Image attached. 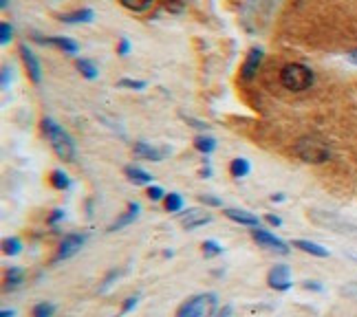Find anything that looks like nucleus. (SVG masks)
<instances>
[{
	"instance_id": "f257e3e1",
	"label": "nucleus",
	"mask_w": 357,
	"mask_h": 317,
	"mask_svg": "<svg viewBox=\"0 0 357 317\" xmlns=\"http://www.w3.org/2000/svg\"><path fill=\"white\" fill-rule=\"evenodd\" d=\"M42 133L47 135L53 152H56L60 159H64V161L75 159V146H73L71 137L64 133V128H60L53 119H42Z\"/></svg>"
},
{
	"instance_id": "f03ea898",
	"label": "nucleus",
	"mask_w": 357,
	"mask_h": 317,
	"mask_svg": "<svg viewBox=\"0 0 357 317\" xmlns=\"http://www.w3.org/2000/svg\"><path fill=\"white\" fill-rule=\"evenodd\" d=\"M280 82H283L285 89L294 91V93H300V91H307L311 89L313 84V71L305 64H287V67L280 71Z\"/></svg>"
},
{
	"instance_id": "7ed1b4c3",
	"label": "nucleus",
	"mask_w": 357,
	"mask_h": 317,
	"mask_svg": "<svg viewBox=\"0 0 357 317\" xmlns=\"http://www.w3.org/2000/svg\"><path fill=\"white\" fill-rule=\"evenodd\" d=\"M216 293H199L192 295L188 302L179 306L175 317H212L216 311Z\"/></svg>"
},
{
	"instance_id": "20e7f679",
	"label": "nucleus",
	"mask_w": 357,
	"mask_h": 317,
	"mask_svg": "<svg viewBox=\"0 0 357 317\" xmlns=\"http://www.w3.org/2000/svg\"><path fill=\"white\" fill-rule=\"evenodd\" d=\"M294 152L305 161V163H324L329 161L331 157V150L324 141L316 139V137H302L296 141Z\"/></svg>"
},
{
	"instance_id": "39448f33",
	"label": "nucleus",
	"mask_w": 357,
	"mask_h": 317,
	"mask_svg": "<svg viewBox=\"0 0 357 317\" xmlns=\"http://www.w3.org/2000/svg\"><path fill=\"white\" fill-rule=\"evenodd\" d=\"M252 238L256 240L258 245L269 249V251H276V254H283V256L289 254V245L285 243V240L274 236V234H269V232H265V229H252Z\"/></svg>"
},
{
	"instance_id": "423d86ee",
	"label": "nucleus",
	"mask_w": 357,
	"mask_h": 317,
	"mask_svg": "<svg viewBox=\"0 0 357 317\" xmlns=\"http://www.w3.org/2000/svg\"><path fill=\"white\" fill-rule=\"evenodd\" d=\"M84 243H86V236H82V234H69V236H64V240L60 243L58 254H56V258H53V262L69 260L71 256H75L84 247Z\"/></svg>"
},
{
	"instance_id": "0eeeda50",
	"label": "nucleus",
	"mask_w": 357,
	"mask_h": 317,
	"mask_svg": "<svg viewBox=\"0 0 357 317\" xmlns=\"http://www.w3.org/2000/svg\"><path fill=\"white\" fill-rule=\"evenodd\" d=\"M267 284L276 291H289L291 289V269L287 265H276L267 276Z\"/></svg>"
},
{
	"instance_id": "6e6552de",
	"label": "nucleus",
	"mask_w": 357,
	"mask_h": 317,
	"mask_svg": "<svg viewBox=\"0 0 357 317\" xmlns=\"http://www.w3.org/2000/svg\"><path fill=\"white\" fill-rule=\"evenodd\" d=\"M263 58H265V53L263 49H252L250 53H247V58H245V64H243V69H241V78L245 82H250L256 78V73L258 69H261V64H263Z\"/></svg>"
},
{
	"instance_id": "1a4fd4ad",
	"label": "nucleus",
	"mask_w": 357,
	"mask_h": 317,
	"mask_svg": "<svg viewBox=\"0 0 357 317\" xmlns=\"http://www.w3.org/2000/svg\"><path fill=\"white\" fill-rule=\"evenodd\" d=\"M18 51H20V58H23V64H25V69L29 73V78L34 80L36 84H40L42 82V67H40L38 58L34 56V51H31L27 45H20Z\"/></svg>"
},
{
	"instance_id": "9d476101",
	"label": "nucleus",
	"mask_w": 357,
	"mask_h": 317,
	"mask_svg": "<svg viewBox=\"0 0 357 317\" xmlns=\"http://www.w3.org/2000/svg\"><path fill=\"white\" fill-rule=\"evenodd\" d=\"M135 157L137 159H146V161H164V157L168 155L166 148H155V146H148L146 141H137L135 148Z\"/></svg>"
},
{
	"instance_id": "9b49d317",
	"label": "nucleus",
	"mask_w": 357,
	"mask_h": 317,
	"mask_svg": "<svg viewBox=\"0 0 357 317\" xmlns=\"http://www.w3.org/2000/svg\"><path fill=\"white\" fill-rule=\"evenodd\" d=\"M181 223H183V227L186 229H199V227H203V225H208V223H212V214L208 212V210H188V214L181 218Z\"/></svg>"
},
{
	"instance_id": "f8f14e48",
	"label": "nucleus",
	"mask_w": 357,
	"mask_h": 317,
	"mask_svg": "<svg viewBox=\"0 0 357 317\" xmlns=\"http://www.w3.org/2000/svg\"><path fill=\"white\" fill-rule=\"evenodd\" d=\"M223 214L230 218V221L243 225V227H254V229L261 227V218L250 214V212H245V210H225Z\"/></svg>"
},
{
	"instance_id": "ddd939ff",
	"label": "nucleus",
	"mask_w": 357,
	"mask_h": 317,
	"mask_svg": "<svg viewBox=\"0 0 357 317\" xmlns=\"http://www.w3.org/2000/svg\"><path fill=\"white\" fill-rule=\"evenodd\" d=\"M40 45H49V47H56L64 53H69V56H75L78 53V42H73L69 38H36Z\"/></svg>"
},
{
	"instance_id": "4468645a",
	"label": "nucleus",
	"mask_w": 357,
	"mask_h": 317,
	"mask_svg": "<svg viewBox=\"0 0 357 317\" xmlns=\"http://www.w3.org/2000/svg\"><path fill=\"white\" fill-rule=\"evenodd\" d=\"M294 247L300 249V251H305V254L316 256V258H329V249L327 247H322L318 243H311V240H305V238L294 240Z\"/></svg>"
},
{
	"instance_id": "2eb2a0df",
	"label": "nucleus",
	"mask_w": 357,
	"mask_h": 317,
	"mask_svg": "<svg viewBox=\"0 0 357 317\" xmlns=\"http://www.w3.org/2000/svg\"><path fill=\"white\" fill-rule=\"evenodd\" d=\"M139 210H142V207H139V203H128L126 214L119 216L117 221L111 227H108V229H111V232H117V229H124V227H128L131 223H135V218L139 216Z\"/></svg>"
},
{
	"instance_id": "dca6fc26",
	"label": "nucleus",
	"mask_w": 357,
	"mask_h": 317,
	"mask_svg": "<svg viewBox=\"0 0 357 317\" xmlns=\"http://www.w3.org/2000/svg\"><path fill=\"white\" fill-rule=\"evenodd\" d=\"M124 174L128 177V181L135 183V185H153V174L142 170V168H137V166H128L124 168Z\"/></svg>"
},
{
	"instance_id": "f3484780",
	"label": "nucleus",
	"mask_w": 357,
	"mask_h": 317,
	"mask_svg": "<svg viewBox=\"0 0 357 317\" xmlns=\"http://www.w3.org/2000/svg\"><path fill=\"white\" fill-rule=\"evenodd\" d=\"M62 23H67V25H78V23H93L95 20V12L93 9H78V12H73V14H64L60 16Z\"/></svg>"
},
{
	"instance_id": "a211bd4d",
	"label": "nucleus",
	"mask_w": 357,
	"mask_h": 317,
	"mask_svg": "<svg viewBox=\"0 0 357 317\" xmlns=\"http://www.w3.org/2000/svg\"><path fill=\"white\" fill-rule=\"evenodd\" d=\"M250 170H252L250 161L243 159V157H238V159H234V161L230 163V174H232L234 179H243V177H247V174H250Z\"/></svg>"
},
{
	"instance_id": "6ab92c4d",
	"label": "nucleus",
	"mask_w": 357,
	"mask_h": 317,
	"mask_svg": "<svg viewBox=\"0 0 357 317\" xmlns=\"http://www.w3.org/2000/svg\"><path fill=\"white\" fill-rule=\"evenodd\" d=\"M23 282H25V269L12 267V269L7 271V276H5V287L7 289H18Z\"/></svg>"
},
{
	"instance_id": "aec40b11",
	"label": "nucleus",
	"mask_w": 357,
	"mask_h": 317,
	"mask_svg": "<svg viewBox=\"0 0 357 317\" xmlns=\"http://www.w3.org/2000/svg\"><path fill=\"white\" fill-rule=\"evenodd\" d=\"M128 12H133V14H144L148 12V9H153L155 5V0H119Z\"/></svg>"
},
{
	"instance_id": "412c9836",
	"label": "nucleus",
	"mask_w": 357,
	"mask_h": 317,
	"mask_svg": "<svg viewBox=\"0 0 357 317\" xmlns=\"http://www.w3.org/2000/svg\"><path fill=\"white\" fill-rule=\"evenodd\" d=\"M194 148H197L201 155H212V152L216 150V139L210 135H199L197 139H194Z\"/></svg>"
},
{
	"instance_id": "4be33fe9",
	"label": "nucleus",
	"mask_w": 357,
	"mask_h": 317,
	"mask_svg": "<svg viewBox=\"0 0 357 317\" xmlns=\"http://www.w3.org/2000/svg\"><path fill=\"white\" fill-rule=\"evenodd\" d=\"M51 185L56 190H69L71 188V179H69V174L67 172H62V170H53L51 172Z\"/></svg>"
},
{
	"instance_id": "5701e85b",
	"label": "nucleus",
	"mask_w": 357,
	"mask_h": 317,
	"mask_svg": "<svg viewBox=\"0 0 357 317\" xmlns=\"http://www.w3.org/2000/svg\"><path fill=\"white\" fill-rule=\"evenodd\" d=\"M3 251L7 256H18L20 251H23V240L16 238V236L14 238H5L3 240Z\"/></svg>"
},
{
	"instance_id": "b1692460",
	"label": "nucleus",
	"mask_w": 357,
	"mask_h": 317,
	"mask_svg": "<svg viewBox=\"0 0 357 317\" xmlns=\"http://www.w3.org/2000/svg\"><path fill=\"white\" fill-rule=\"evenodd\" d=\"M166 210L172 212V214L181 212V210H183V196L177 194V192H170V194L166 196Z\"/></svg>"
},
{
	"instance_id": "393cba45",
	"label": "nucleus",
	"mask_w": 357,
	"mask_h": 317,
	"mask_svg": "<svg viewBox=\"0 0 357 317\" xmlns=\"http://www.w3.org/2000/svg\"><path fill=\"white\" fill-rule=\"evenodd\" d=\"M78 71L84 75L86 80H95L97 78V69L91 60H78Z\"/></svg>"
},
{
	"instance_id": "a878e982",
	"label": "nucleus",
	"mask_w": 357,
	"mask_h": 317,
	"mask_svg": "<svg viewBox=\"0 0 357 317\" xmlns=\"http://www.w3.org/2000/svg\"><path fill=\"white\" fill-rule=\"evenodd\" d=\"M53 313H56V306L49 304V302H40L34 306V313H31V317H53Z\"/></svg>"
},
{
	"instance_id": "bb28decb",
	"label": "nucleus",
	"mask_w": 357,
	"mask_h": 317,
	"mask_svg": "<svg viewBox=\"0 0 357 317\" xmlns=\"http://www.w3.org/2000/svg\"><path fill=\"white\" fill-rule=\"evenodd\" d=\"M223 254V247L216 243V240H205L203 243V256L205 258H214V256H221Z\"/></svg>"
},
{
	"instance_id": "cd10ccee",
	"label": "nucleus",
	"mask_w": 357,
	"mask_h": 317,
	"mask_svg": "<svg viewBox=\"0 0 357 317\" xmlns=\"http://www.w3.org/2000/svg\"><path fill=\"white\" fill-rule=\"evenodd\" d=\"M119 89H131V91H144L146 89V82L144 80H119L117 82Z\"/></svg>"
},
{
	"instance_id": "c85d7f7f",
	"label": "nucleus",
	"mask_w": 357,
	"mask_h": 317,
	"mask_svg": "<svg viewBox=\"0 0 357 317\" xmlns=\"http://www.w3.org/2000/svg\"><path fill=\"white\" fill-rule=\"evenodd\" d=\"M146 194H148V199H150V201H161V199H164V196H168V194L164 192V188H159V185H150Z\"/></svg>"
},
{
	"instance_id": "c756f323",
	"label": "nucleus",
	"mask_w": 357,
	"mask_h": 317,
	"mask_svg": "<svg viewBox=\"0 0 357 317\" xmlns=\"http://www.w3.org/2000/svg\"><path fill=\"white\" fill-rule=\"evenodd\" d=\"M12 36H14L12 25H9V23H3V25H0V42H3V45H7V42L12 40Z\"/></svg>"
},
{
	"instance_id": "7c9ffc66",
	"label": "nucleus",
	"mask_w": 357,
	"mask_h": 317,
	"mask_svg": "<svg viewBox=\"0 0 357 317\" xmlns=\"http://www.w3.org/2000/svg\"><path fill=\"white\" fill-rule=\"evenodd\" d=\"M137 302H139V295H131V298H126V302H124V306H122V313H119V317H124L126 313H131L135 306H137Z\"/></svg>"
},
{
	"instance_id": "2f4dec72",
	"label": "nucleus",
	"mask_w": 357,
	"mask_h": 317,
	"mask_svg": "<svg viewBox=\"0 0 357 317\" xmlns=\"http://www.w3.org/2000/svg\"><path fill=\"white\" fill-rule=\"evenodd\" d=\"M117 53H119V56H122V58H126L128 53H131V42H128V38H122V40H119Z\"/></svg>"
},
{
	"instance_id": "473e14b6",
	"label": "nucleus",
	"mask_w": 357,
	"mask_h": 317,
	"mask_svg": "<svg viewBox=\"0 0 357 317\" xmlns=\"http://www.w3.org/2000/svg\"><path fill=\"white\" fill-rule=\"evenodd\" d=\"M199 199H201V203H205V205H212V207H221V199H216V196H210V194H201Z\"/></svg>"
},
{
	"instance_id": "72a5a7b5",
	"label": "nucleus",
	"mask_w": 357,
	"mask_h": 317,
	"mask_svg": "<svg viewBox=\"0 0 357 317\" xmlns=\"http://www.w3.org/2000/svg\"><path fill=\"white\" fill-rule=\"evenodd\" d=\"M265 221H267L269 225H272V227H280V225H283V218L276 216V214H267V216H265Z\"/></svg>"
},
{
	"instance_id": "f704fd0d",
	"label": "nucleus",
	"mask_w": 357,
	"mask_h": 317,
	"mask_svg": "<svg viewBox=\"0 0 357 317\" xmlns=\"http://www.w3.org/2000/svg\"><path fill=\"white\" fill-rule=\"evenodd\" d=\"M119 276V271H111V273H108V276H106V280H104V287L100 289V291H106L108 287H111V284H113V280Z\"/></svg>"
},
{
	"instance_id": "c9c22d12",
	"label": "nucleus",
	"mask_w": 357,
	"mask_h": 317,
	"mask_svg": "<svg viewBox=\"0 0 357 317\" xmlns=\"http://www.w3.org/2000/svg\"><path fill=\"white\" fill-rule=\"evenodd\" d=\"M9 78H12V69L3 67V89H9Z\"/></svg>"
},
{
	"instance_id": "e433bc0d",
	"label": "nucleus",
	"mask_w": 357,
	"mask_h": 317,
	"mask_svg": "<svg viewBox=\"0 0 357 317\" xmlns=\"http://www.w3.org/2000/svg\"><path fill=\"white\" fill-rule=\"evenodd\" d=\"M62 218H64V212H62V210H53V214H51V218H49V223L56 225L58 221H62Z\"/></svg>"
},
{
	"instance_id": "4c0bfd02",
	"label": "nucleus",
	"mask_w": 357,
	"mask_h": 317,
	"mask_svg": "<svg viewBox=\"0 0 357 317\" xmlns=\"http://www.w3.org/2000/svg\"><path fill=\"white\" fill-rule=\"evenodd\" d=\"M214 317H234V311H232V306H223V309L216 313Z\"/></svg>"
},
{
	"instance_id": "58836bf2",
	"label": "nucleus",
	"mask_w": 357,
	"mask_h": 317,
	"mask_svg": "<svg viewBox=\"0 0 357 317\" xmlns=\"http://www.w3.org/2000/svg\"><path fill=\"white\" fill-rule=\"evenodd\" d=\"M305 289H309V291H322V284L313 282V280H307L305 282Z\"/></svg>"
},
{
	"instance_id": "ea45409f",
	"label": "nucleus",
	"mask_w": 357,
	"mask_h": 317,
	"mask_svg": "<svg viewBox=\"0 0 357 317\" xmlns=\"http://www.w3.org/2000/svg\"><path fill=\"white\" fill-rule=\"evenodd\" d=\"M16 313L14 311H9V309H3V313H0V317H14Z\"/></svg>"
},
{
	"instance_id": "a19ab883",
	"label": "nucleus",
	"mask_w": 357,
	"mask_h": 317,
	"mask_svg": "<svg viewBox=\"0 0 357 317\" xmlns=\"http://www.w3.org/2000/svg\"><path fill=\"white\" fill-rule=\"evenodd\" d=\"M349 60H351L353 64H357V51H353V53H351V56H349Z\"/></svg>"
},
{
	"instance_id": "79ce46f5",
	"label": "nucleus",
	"mask_w": 357,
	"mask_h": 317,
	"mask_svg": "<svg viewBox=\"0 0 357 317\" xmlns=\"http://www.w3.org/2000/svg\"><path fill=\"white\" fill-rule=\"evenodd\" d=\"M7 5H9V0H0V7H3V9H5Z\"/></svg>"
}]
</instances>
